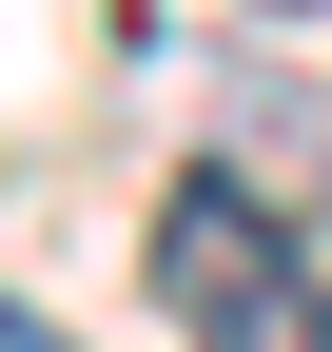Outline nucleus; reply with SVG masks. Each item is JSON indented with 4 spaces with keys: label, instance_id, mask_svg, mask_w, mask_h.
<instances>
[{
    "label": "nucleus",
    "instance_id": "nucleus-1",
    "mask_svg": "<svg viewBox=\"0 0 332 352\" xmlns=\"http://www.w3.org/2000/svg\"><path fill=\"white\" fill-rule=\"evenodd\" d=\"M137 274H156V314H176V333H215V314H254V294L294 274V215H274L254 176H176L156 235H137Z\"/></svg>",
    "mask_w": 332,
    "mask_h": 352
},
{
    "label": "nucleus",
    "instance_id": "nucleus-2",
    "mask_svg": "<svg viewBox=\"0 0 332 352\" xmlns=\"http://www.w3.org/2000/svg\"><path fill=\"white\" fill-rule=\"evenodd\" d=\"M195 352H332V274H313V254H294V274H274L254 314H215V333H195Z\"/></svg>",
    "mask_w": 332,
    "mask_h": 352
},
{
    "label": "nucleus",
    "instance_id": "nucleus-3",
    "mask_svg": "<svg viewBox=\"0 0 332 352\" xmlns=\"http://www.w3.org/2000/svg\"><path fill=\"white\" fill-rule=\"evenodd\" d=\"M0 352H78V333H59V314H20V294H0Z\"/></svg>",
    "mask_w": 332,
    "mask_h": 352
},
{
    "label": "nucleus",
    "instance_id": "nucleus-4",
    "mask_svg": "<svg viewBox=\"0 0 332 352\" xmlns=\"http://www.w3.org/2000/svg\"><path fill=\"white\" fill-rule=\"evenodd\" d=\"M254 20H332V0H254Z\"/></svg>",
    "mask_w": 332,
    "mask_h": 352
}]
</instances>
